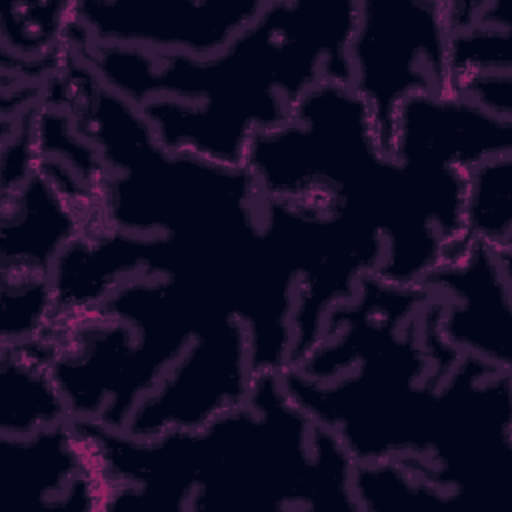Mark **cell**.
I'll return each mask as SVG.
<instances>
[{
  "label": "cell",
  "instance_id": "1",
  "mask_svg": "<svg viewBox=\"0 0 512 512\" xmlns=\"http://www.w3.org/2000/svg\"><path fill=\"white\" fill-rule=\"evenodd\" d=\"M448 40L444 2H356L350 88L366 104L386 158L398 106L414 94L450 92Z\"/></svg>",
  "mask_w": 512,
  "mask_h": 512
},
{
  "label": "cell",
  "instance_id": "6",
  "mask_svg": "<svg viewBox=\"0 0 512 512\" xmlns=\"http://www.w3.org/2000/svg\"><path fill=\"white\" fill-rule=\"evenodd\" d=\"M54 350L52 336L2 344L0 434L28 436L72 420L52 376Z\"/></svg>",
  "mask_w": 512,
  "mask_h": 512
},
{
  "label": "cell",
  "instance_id": "7",
  "mask_svg": "<svg viewBox=\"0 0 512 512\" xmlns=\"http://www.w3.org/2000/svg\"><path fill=\"white\" fill-rule=\"evenodd\" d=\"M462 234L466 240L512 252V152L492 156L466 172Z\"/></svg>",
  "mask_w": 512,
  "mask_h": 512
},
{
  "label": "cell",
  "instance_id": "5",
  "mask_svg": "<svg viewBox=\"0 0 512 512\" xmlns=\"http://www.w3.org/2000/svg\"><path fill=\"white\" fill-rule=\"evenodd\" d=\"M94 226L36 168L2 198V272L50 276L60 252Z\"/></svg>",
  "mask_w": 512,
  "mask_h": 512
},
{
  "label": "cell",
  "instance_id": "8",
  "mask_svg": "<svg viewBox=\"0 0 512 512\" xmlns=\"http://www.w3.org/2000/svg\"><path fill=\"white\" fill-rule=\"evenodd\" d=\"M2 318V344L50 336L56 322L50 276L2 272Z\"/></svg>",
  "mask_w": 512,
  "mask_h": 512
},
{
  "label": "cell",
  "instance_id": "4",
  "mask_svg": "<svg viewBox=\"0 0 512 512\" xmlns=\"http://www.w3.org/2000/svg\"><path fill=\"white\" fill-rule=\"evenodd\" d=\"M508 152H512V120L454 92L414 94L396 110L392 160L468 172Z\"/></svg>",
  "mask_w": 512,
  "mask_h": 512
},
{
  "label": "cell",
  "instance_id": "2",
  "mask_svg": "<svg viewBox=\"0 0 512 512\" xmlns=\"http://www.w3.org/2000/svg\"><path fill=\"white\" fill-rule=\"evenodd\" d=\"M256 374L246 324L238 316L218 318L190 340L158 384L140 398L124 432L156 438L200 430L246 404Z\"/></svg>",
  "mask_w": 512,
  "mask_h": 512
},
{
  "label": "cell",
  "instance_id": "3",
  "mask_svg": "<svg viewBox=\"0 0 512 512\" xmlns=\"http://www.w3.org/2000/svg\"><path fill=\"white\" fill-rule=\"evenodd\" d=\"M258 0L74 2L72 42L208 58L256 20Z\"/></svg>",
  "mask_w": 512,
  "mask_h": 512
}]
</instances>
